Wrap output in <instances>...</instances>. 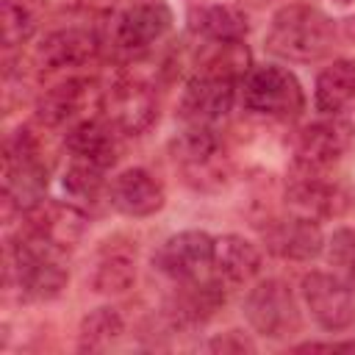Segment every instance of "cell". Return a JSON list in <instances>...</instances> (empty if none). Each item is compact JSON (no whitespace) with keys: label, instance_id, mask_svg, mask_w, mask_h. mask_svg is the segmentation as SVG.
Masks as SVG:
<instances>
[{"label":"cell","instance_id":"4fadbf2b","mask_svg":"<svg viewBox=\"0 0 355 355\" xmlns=\"http://www.w3.org/2000/svg\"><path fill=\"white\" fill-rule=\"evenodd\" d=\"M239 97V80L211 72H194L186 83L180 116L186 125H211L216 128L225 119Z\"/></svg>","mask_w":355,"mask_h":355},{"label":"cell","instance_id":"4dcf8cb0","mask_svg":"<svg viewBox=\"0 0 355 355\" xmlns=\"http://www.w3.org/2000/svg\"><path fill=\"white\" fill-rule=\"evenodd\" d=\"M130 3H133V0H130Z\"/></svg>","mask_w":355,"mask_h":355},{"label":"cell","instance_id":"cb8c5ba5","mask_svg":"<svg viewBox=\"0 0 355 355\" xmlns=\"http://www.w3.org/2000/svg\"><path fill=\"white\" fill-rule=\"evenodd\" d=\"M122 333H125V322H122V313L116 308H111V305L94 308L80 322L78 349H83V352H103L111 344H116Z\"/></svg>","mask_w":355,"mask_h":355},{"label":"cell","instance_id":"7402d4cb","mask_svg":"<svg viewBox=\"0 0 355 355\" xmlns=\"http://www.w3.org/2000/svg\"><path fill=\"white\" fill-rule=\"evenodd\" d=\"M136 283V247H105L92 269V288L97 294H125Z\"/></svg>","mask_w":355,"mask_h":355},{"label":"cell","instance_id":"f546056e","mask_svg":"<svg viewBox=\"0 0 355 355\" xmlns=\"http://www.w3.org/2000/svg\"><path fill=\"white\" fill-rule=\"evenodd\" d=\"M347 283H349V288H355V263H349V275H347Z\"/></svg>","mask_w":355,"mask_h":355},{"label":"cell","instance_id":"f1b7e54d","mask_svg":"<svg viewBox=\"0 0 355 355\" xmlns=\"http://www.w3.org/2000/svg\"><path fill=\"white\" fill-rule=\"evenodd\" d=\"M297 352H311V349H344V352H355V341H308V344H297Z\"/></svg>","mask_w":355,"mask_h":355},{"label":"cell","instance_id":"8fae6325","mask_svg":"<svg viewBox=\"0 0 355 355\" xmlns=\"http://www.w3.org/2000/svg\"><path fill=\"white\" fill-rule=\"evenodd\" d=\"M352 200L355 197L347 186H341L338 180L322 178V172H300V178L291 180L286 189L288 211L313 222L344 216L352 208Z\"/></svg>","mask_w":355,"mask_h":355},{"label":"cell","instance_id":"d4e9b609","mask_svg":"<svg viewBox=\"0 0 355 355\" xmlns=\"http://www.w3.org/2000/svg\"><path fill=\"white\" fill-rule=\"evenodd\" d=\"M105 169L100 166H92V164H80V161H72L69 169L64 172V191L72 197V200H80V202H94L97 194L103 191L105 186V178H103Z\"/></svg>","mask_w":355,"mask_h":355},{"label":"cell","instance_id":"7c38bea8","mask_svg":"<svg viewBox=\"0 0 355 355\" xmlns=\"http://www.w3.org/2000/svg\"><path fill=\"white\" fill-rule=\"evenodd\" d=\"M153 266L175 283L214 272V239L205 230H180L153 255Z\"/></svg>","mask_w":355,"mask_h":355},{"label":"cell","instance_id":"e0dca14e","mask_svg":"<svg viewBox=\"0 0 355 355\" xmlns=\"http://www.w3.org/2000/svg\"><path fill=\"white\" fill-rule=\"evenodd\" d=\"M100 53V39L94 31L80 28V25H67L58 31H50L39 47H36V61L47 72H64V69H78L94 61Z\"/></svg>","mask_w":355,"mask_h":355},{"label":"cell","instance_id":"3957f363","mask_svg":"<svg viewBox=\"0 0 355 355\" xmlns=\"http://www.w3.org/2000/svg\"><path fill=\"white\" fill-rule=\"evenodd\" d=\"M47 194V166L36 136L28 128H17L3 144V200L6 208L28 214Z\"/></svg>","mask_w":355,"mask_h":355},{"label":"cell","instance_id":"6da1fadb","mask_svg":"<svg viewBox=\"0 0 355 355\" xmlns=\"http://www.w3.org/2000/svg\"><path fill=\"white\" fill-rule=\"evenodd\" d=\"M336 42L333 19L305 3H288L277 8L266 28V50L283 61L311 64L330 53Z\"/></svg>","mask_w":355,"mask_h":355},{"label":"cell","instance_id":"ba28073f","mask_svg":"<svg viewBox=\"0 0 355 355\" xmlns=\"http://www.w3.org/2000/svg\"><path fill=\"white\" fill-rule=\"evenodd\" d=\"M103 94L105 89L92 78H67L42 92L36 100V119L47 128H72L103 111Z\"/></svg>","mask_w":355,"mask_h":355},{"label":"cell","instance_id":"44dd1931","mask_svg":"<svg viewBox=\"0 0 355 355\" xmlns=\"http://www.w3.org/2000/svg\"><path fill=\"white\" fill-rule=\"evenodd\" d=\"M355 100V58H336L327 64L313 86V105L324 116H336Z\"/></svg>","mask_w":355,"mask_h":355},{"label":"cell","instance_id":"d6986e66","mask_svg":"<svg viewBox=\"0 0 355 355\" xmlns=\"http://www.w3.org/2000/svg\"><path fill=\"white\" fill-rule=\"evenodd\" d=\"M25 216H28V230L33 236H39L61 250L78 247L89 230V216L78 205L61 202V200H42Z\"/></svg>","mask_w":355,"mask_h":355},{"label":"cell","instance_id":"5b68a950","mask_svg":"<svg viewBox=\"0 0 355 355\" xmlns=\"http://www.w3.org/2000/svg\"><path fill=\"white\" fill-rule=\"evenodd\" d=\"M241 311H244V322L250 324V330L272 341L291 338L302 327L297 297L291 286L280 277H266L255 283L247 291Z\"/></svg>","mask_w":355,"mask_h":355},{"label":"cell","instance_id":"277c9868","mask_svg":"<svg viewBox=\"0 0 355 355\" xmlns=\"http://www.w3.org/2000/svg\"><path fill=\"white\" fill-rule=\"evenodd\" d=\"M239 100L247 111L269 119H291L305 105L297 75L280 64L250 67L239 83Z\"/></svg>","mask_w":355,"mask_h":355},{"label":"cell","instance_id":"83f0119b","mask_svg":"<svg viewBox=\"0 0 355 355\" xmlns=\"http://www.w3.org/2000/svg\"><path fill=\"white\" fill-rule=\"evenodd\" d=\"M327 250H330V258H333L336 263H344V266L355 263V227H341V230H336V233L330 236Z\"/></svg>","mask_w":355,"mask_h":355},{"label":"cell","instance_id":"30bf717a","mask_svg":"<svg viewBox=\"0 0 355 355\" xmlns=\"http://www.w3.org/2000/svg\"><path fill=\"white\" fill-rule=\"evenodd\" d=\"M300 291H302L305 308L311 311L313 322L322 330L338 333V330H347L355 322L352 288L341 277H336L330 272H308L302 277Z\"/></svg>","mask_w":355,"mask_h":355},{"label":"cell","instance_id":"8992f818","mask_svg":"<svg viewBox=\"0 0 355 355\" xmlns=\"http://www.w3.org/2000/svg\"><path fill=\"white\" fill-rule=\"evenodd\" d=\"M172 161L186 183L202 191L219 189L227 178V158L211 125H186V130L172 139Z\"/></svg>","mask_w":355,"mask_h":355},{"label":"cell","instance_id":"52a82bcc","mask_svg":"<svg viewBox=\"0 0 355 355\" xmlns=\"http://www.w3.org/2000/svg\"><path fill=\"white\" fill-rule=\"evenodd\" d=\"M103 114L122 136H141L158 119V97L150 80L125 75L103 94Z\"/></svg>","mask_w":355,"mask_h":355},{"label":"cell","instance_id":"5bb4252c","mask_svg":"<svg viewBox=\"0 0 355 355\" xmlns=\"http://www.w3.org/2000/svg\"><path fill=\"white\" fill-rule=\"evenodd\" d=\"M349 125L341 119H322L297 133L294 141V164L300 172H327L349 147Z\"/></svg>","mask_w":355,"mask_h":355},{"label":"cell","instance_id":"9a60e30c","mask_svg":"<svg viewBox=\"0 0 355 355\" xmlns=\"http://www.w3.org/2000/svg\"><path fill=\"white\" fill-rule=\"evenodd\" d=\"M261 239L266 250L283 261H313L324 250V233L319 222L305 219L291 211L288 216L269 219L261 227Z\"/></svg>","mask_w":355,"mask_h":355},{"label":"cell","instance_id":"2e32d148","mask_svg":"<svg viewBox=\"0 0 355 355\" xmlns=\"http://www.w3.org/2000/svg\"><path fill=\"white\" fill-rule=\"evenodd\" d=\"M105 194H108V202L114 211H119L122 216H133V219L153 216L166 202L161 180H155V175H150L141 166L122 169L105 186Z\"/></svg>","mask_w":355,"mask_h":355},{"label":"cell","instance_id":"9c48e42d","mask_svg":"<svg viewBox=\"0 0 355 355\" xmlns=\"http://www.w3.org/2000/svg\"><path fill=\"white\" fill-rule=\"evenodd\" d=\"M172 28V11L161 0L130 3L111 19V42L128 55H141Z\"/></svg>","mask_w":355,"mask_h":355},{"label":"cell","instance_id":"4316f807","mask_svg":"<svg viewBox=\"0 0 355 355\" xmlns=\"http://www.w3.org/2000/svg\"><path fill=\"white\" fill-rule=\"evenodd\" d=\"M208 349L222 352V355H241V352H255V344L241 330H225L208 341Z\"/></svg>","mask_w":355,"mask_h":355},{"label":"cell","instance_id":"603a6c76","mask_svg":"<svg viewBox=\"0 0 355 355\" xmlns=\"http://www.w3.org/2000/svg\"><path fill=\"white\" fill-rule=\"evenodd\" d=\"M191 31L205 42H236L247 36V17L225 3L202 6L191 17Z\"/></svg>","mask_w":355,"mask_h":355},{"label":"cell","instance_id":"ac0fdd59","mask_svg":"<svg viewBox=\"0 0 355 355\" xmlns=\"http://www.w3.org/2000/svg\"><path fill=\"white\" fill-rule=\"evenodd\" d=\"M64 144H67V153L72 155V161L108 169L119 158L122 133L114 128L111 119H105V116H89V119L67 128Z\"/></svg>","mask_w":355,"mask_h":355},{"label":"cell","instance_id":"484cf974","mask_svg":"<svg viewBox=\"0 0 355 355\" xmlns=\"http://www.w3.org/2000/svg\"><path fill=\"white\" fill-rule=\"evenodd\" d=\"M36 31V19L22 0H3V47H22Z\"/></svg>","mask_w":355,"mask_h":355},{"label":"cell","instance_id":"ffe728a7","mask_svg":"<svg viewBox=\"0 0 355 355\" xmlns=\"http://www.w3.org/2000/svg\"><path fill=\"white\" fill-rule=\"evenodd\" d=\"M261 266H263V252L255 241L239 233H225L214 239V272L227 286L252 283L261 275Z\"/></svg>","mask_w":355,"mask_h":355},{"label":"cell","instance_id":"7a4b0ae2","mask_svg":"<svg viewBox=\"0 0 355 355\" xmlns=\"http://www.w3.org/2000/svg\"><path fill=\"white\" fill-rule=\"evenodd\" d=\"M64 252L67 250L33 236L31 230L25 236L19 233V239L8 247L6 280L14 283L28 300H55L69 283Z\"/></svg>","mask_w":355,"mask_h":355}]
</instances>
